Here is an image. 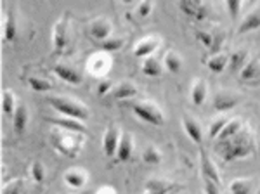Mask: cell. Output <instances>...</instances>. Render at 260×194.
Masks as SVG:
<instances>
[{"label":"cell","mask_w":260,"mask_h":194,"mask_svg":"<svg viewBox=\"0 0 260 194\" xmlns=\"http://www.w3.org/2000/svg\"><path fill=\"white\" fill-rule=\"evenodd\" d=\"M240 77L241 80H255L257 77H260V61L258 59H251L245 64V68L240 71Z\"/></svg>","instance_id":"obj_20"},{"label":"cell","mask_w":260,"mask_h":194,"mask_svg":"<svg viewBox=\"0 0 260 194\" xmlns=\"http://www.w3.org/2000/svg\"><path fill=\"white\" fill-rule=\"evenodd\" d=\"M251 191V184L248 180H234L233 184H231V192L233 194H250Z\"/></svg>","instance_id":"obj_31"},{"label":"cell","mask_w":260,"mask_h":194,"mask_svg":"<svg viewBox=\"0 0 260 194\" xmlns=\"http://www.w3.org/2000/svg\"><path fill=\"white\" fill-rule=\"evenodd\" d=\"M151 9H153V4H151V2H142L139 6V16L146 18V16L151 12Z\"/></svg>","instance_id":"obj_40"},{"label":"cell","mask_w":260,"mask_h":194,"mask_svg":"<svg viewBox=\"0 0 260 194\" xmlns=\"http://www.w3.org/2000/svg\"><path fill=\"white\" fill-rule=\"evenodd\" d=\"M172 189H175V185H172V187H165V189H158V191H148V194H169Z\"/></svg>","instance_id":"obj_42"},{"label":"cell","mask_w":260,"mask_h":194,"mask_svg":"<svg viewBox=\"0 0 260 194\" xmlns=\"http://www.w3.org/2000/svg\"><path fill=\"white\" fill-rule=\"evenodd\" d=\"M179 9L184 12V14H187L189 18H194V19H205L208 16V9L205 4L201 2H196V0H182V2H179Z\"/></svg>","instance_id":"obj_5"},{"label":"cell","mask_w":260,"mask_h":194,"mask_svg":"<svg viewBox=\"0 0 260 194\" xmlns=\"http://www.w3.org/2000/svg\"><path fill=\"white\" fill-rule=\"evenodd\" d=\"M49 104L66 118H73V120H80V121L89 118V111H87L85 106L73 103V101L66 99V97H49Z\"/></svg>","instance_id":"obj_2"},{"label":"cell","mask_w":260,"mask_h":194,"mask_svg":"<svg viewBox=\"0 0 260 194\" xmlns=\"http://www.w3.org/2000/svg\"><path fill=\"white\" fill-rule=\"evenodd\" d=\"M161 71L163 66L156 57H146V61L142 62V73L146 77H160Z\"/></svg>","instance_id":"obj_19"},{"label":"cell","mask_w":260,"mask_h":194,"mask_svg":"<svg viewBox=\"0 0 260 194\" xmlns=\"http://www.w3.org/2000/svg\"><path fill=\"white\" fill-rule=\"evenodd\" d=\"M217 153L224 161H234V159L246 158L253 151V141H251V134L248 130H240L234 137L228 141H219L215 146Z\"/></svg>","instance_id":"obj_1"},{"label":"cell","mask_w":260,"mask_h":194,"mask_svg":"<svg viewBox=\"0 0 260 194\" xmlns=\"http://www.w3.org/2000/svg\"><path fill=\"white\" fill-rule=\"evenodd\" d=\"M246 57H248V52H246L245 49H240V50H234L233 54L229 56V70L233 71V73H236V71H241L245 68L246 64Z\"/></svg>","instance_id":"obj_15"},{"label":"cell","mask_w":260,"mask_h":194,"mask_svg":"<svg viewBox=\"0 0 260 194\" xmlns=\"http://www.w3.org/2000/svg\"><path fill=\"white\" fill-rule=\"evenodd\" d=\"M14 106V94H12L11 90H4L2 94V111L6 116H14V111H16Z\"/></svg>","instance_id":"obj_26"},{"label":"cell","mask_w":260,"mask_h":194,"mask_svg":"<svg viewBox=\"0 0 260 194\" xmlns=\"http://www.w3.org/2000/svg\"><path fill=\"white\" fill-rule=\"evenodd\" d=\"M196 39H198L203 45H207V47H212L213 35H210L208 31H196Z\"/></svg>","instance_id":"obj_38"},{"label":"cell","mask_w":260,"mask_h":194,"mask_svg":"<svg viewBox=\"0 0 260 194\" xmlns=\"http://www.w3.org/2000/svg\"><path fill=\"white\" fill-rule=\"evenodd\" d=\"M191 99L196 106H201L207 99V83L203 80H198V82L192 85V90H191Z\"/></svg>","instance_id":"obj_22"},{"label":"cell","mask_w":260,"mask_h":194,"mask_svg":"<svg viewBox=\"0 0 260 194\" xmlns=\"http://www.w3.org/2000/svg\"><path fill=\"white\" fill-rule=\"evenodd\" d=\"M222 42H224V35L222 33H215L213 35V40H212V47H210V50H212V54H219V50H220V47H222Z\"/></svg>","instance_id":"obj_37"},{"label":"cell","mask_w":260,"mask_h":194,"mask_svg":"<svg viewBox=\"0 0 260 194\" xmlns=\"http://www.w3.org/2000/svg\"><path fill=\"white\" fill-rule=\"evenodd\" d=\"M205 192H207V194H220L219 184H213V182H208V180H205Z\"/></svg>","instance_id":"obj_39"},{"label":"cell","mask_w":260,"mask_h":194,"mask_svg":"<svg viewBox=\"0 0 260 194\" xmlns=\"http://www.w3.org/2000/svg\"><path fill=\"white\" fill-rule=\"evenodd\" d=\"M132 154V137L128 134H123L120 137V144H118V149H116V159L118 161H127Z\"/></svg>","instance_id":"obj_17"},{"label":"cell","mask_w":260,"mask_h":194,"mask_svg":"<svg viewBox=\"0 0 260 194\" xmlns=\"http://www.w3.org/2000/svg\"><path fill=\"white\" fill-rule=\"evenodd\" d=\"M182 125H184V130H186V134L192 139V142H196V144H201V141H203V130H201V126L196 123V120H192L191 116H184Z\"/></svg>","instance_id":"obj_11"},{"label":"cell","mask_w":260,"mask_h":194,"mask_svg":"<svg viewBox=\"0 0 260 194\" xmlns=\"http://www.w3.org/2000/svg\"><path fill=\"white\" fill-rule=\"evenodd\" d=\"M260 28V9L258 11H251L245 19L241 21L240 28H238V33H248V31H255V29Z\"/></svg>","instance_id":"obj_13"},{"label":"cell","mask_w":260,"mask_h":194,"mask_svg":"<svg viewBox=\"0 0 260 194\" xmlns=\"http://www.w3.org/2000/svg\"><path fill=\"white\" fill-rule=\"evenodd\" d=\"M64 180L70 187H75V189L83 187V185H85V174H82V172H78V170H70L64 174Z\"/></svg>","instance_id":"obj_23"},{"label":"cell","mask_w":260,"mask_h":194,"mask_svg":"<svg viewBox=\"0 0 260 194\" xmlns=\"http://www.w3.org/2000/svg\"><path fill=\"white\" fill-rule=\"evenodd\" d=\"M66 28H68V21H66V18H62L61 21H57L52 29V42L57 52H61L66 47Z\"/></svg>","instance_id":"obj_9"},{"label":"cell","mask_w":260,"mask_h":194,"mask_svg":"<svg viewBox=\"0 0 260 194\" xmlns=\"http://www.w3.org/2000/svg\"><path fill=\"white\" fill-rule=\"evenodd\" d=\"M137 95V88L132 85V83H120L118 87L115 88V92H113V97L115 99H128V97H134Z\"/></svg>","instance_id":"obj_24"},{"label":"cell","mask_w":260,"mask_h":194,"mask_svg":"<svg viewBox=\"0 0 260 194\" xmlns=\"http://www.w3.org/2000/svg\"><path fill=\"white\" fill-rule=\"evenodd\" d=\"M50 137H52L54 147H56L61 154L70 156V158L77 156L78 149H80V146H82L78 139H73V137L66 136V134H62V132H54Z\"/></svg>","instance_id":"obj_3"},{"label":"cell","mask_w":260,"mask_h":194,"mask_svg":"<svg viewBox=\"0 0 260 194\" xmlns=\"http://www.w3.org/2000/svg\"><path fill=\"white\" fill-rule=\"evenodd\" d=\"M257 194H260V191H258V192H257Z\"/></svg>","instance_id":"obj_43"},{"label":"cell","mask_w":260,"mask_h":194,"mask_svg":"<svg viewBox=\"0 0 260 194\" xmlns=\"http://www.w3.org/2000/svg\"><path fill=\"white\" fill-rule=\"evenodd\" d=\"M12 125H14V130L18 134H23L24 128L28 125V109L24 104H19L14 111V116H12Z\"/></svg>","instance_id":"obj_14"},{"label":"cell","mask_w":260,"mask_h":194,"mask_svg":"<svg viewBox=\"0 0 260 194\" xmlns=\"http://www.w3.org/2000/svg\"><path fill=\"white\" fill-rule=\"evenodd\" d=\"M16 31H18V24H16V16L14 12L9 11L4 21V40L12 42L16 39Z\"/></svg>","instance_id":"obj_18"},{"label":"cell","mask_w":260,"mask_h":194,"mask_svg":"<svg viewBox=\"0 0 260 194\" xmlns=\"http://www.w3.org/2000/svg\"><path fill=\"white\" fill-rule=\"evenodd\" d=\"M118 144H120V132L115 125H111L110 128L106 130L104 134V139H103V147H104V153L108 156H115L116 154V149H118Z\"/></svg>","instance_id":"obj_7"},{"label":"cell","mask_w":260,"mask_h":194,"mask_svg":"<svg viewBox=\"0 0 260 194\" xmlns=\"http://www.w3.org/2000/svg\"><path fill=\"white\" fill-rule=\"evenodd\" d=\"M225 7H228V11H229V16L234 19L238 14H240L241 2H238V0H228V2H225Z\"/></svg>","instance_id":"obj_36"},{"label":"cell","mask_w":260,"mask_h":194,"mask_svg":"<svg viewBox=\"0 0 260 194\" xmlns=\"http://www.w3.org/2000/svg\"><path fill=\"white\" fill-rule=\"evenodd\" d=\"M132 109L142 121H146V123L160 126V125H163V121H165V118H163V115L160 113V109L149 103H136V104H132Z\"/></svg>","instance_id":"obj_4"},{"label":"cell","mask_w":260,"mask_h":194,"mask_svg":"<svg viewBox=\"0 0 260 194\" xmlns=\"http://www.w3.org/2000/svg\"><path fill=\"white\" fill-rule=\"evenodd\" d=\"M142 159H144L146 163H149V165H158V163L161 161V154L158 153L156 147L149 146V147H146V151L142 153Z\"/></svg>","instance_id":"obj_29"},{"label":"cell","mask_w":260,"mask_h":194,"mask_svg":"<svg viewBox=\"0 0 260 194\" xmlns=\"http://www.w3.org/2000/svg\"><path fill=\"white\" fill-rule=\"evenodd\" d=\"M54 73H56L61 80H64L66 83H71V85H78V83H82L80 73H78V71H75V70H71L70 66L56 64V66H54Z\"/></svg>","instance_id":"obj_10"},{"label":"cell","mask_w":260,"mask_h":194,"mask_svg":"<svg viewBox=\"0 0 260 194\" xmlns=\"http://www.w3.org/2000/svg\"><path fill=\"white\" fill-rule=\"evenodd\" d=\"M156 47H158L156 39H146L136 47V56L137 57H151L154 50H156Z\"/></svg>","instance_id":"obj_21"},{"label":"cell","mask_w":260,"mask_h":194,"mask_svg":"<svg viewBox=\"0 0 260 194\" xmlns=\"http://www.w3.org/2000/svg\"><path fill=\"white\" fill-rule=\"evenodd\" d=\"M110 87H111V83H110V82H103V83H101V85H99L98 92H99L101 95H103V94H106V92L110 90Z\"/></svg>","instance_id":"obj_41"},{"label":"cell","mask_w":260,"mask_h":194,"mask_svg":"<svg viewBox=\"0 0 260 194\" xmlns=\"http://www.w3.org/2000/svg\"><path fill=\"white\" fill-rule=\"evenodd\" d=\"M90 33H92V37L98 40H108V37H110V33H111V24L104 19H98L92 23Z\"/></svg>","instance_id":"obj_16"},{"label":"cell","mask_w":260,"mask_h":194,"mask_svg":"<svg viewBox=\"0 0 260 194\" xmlns=\"http://www.w3.org/2000/svg\"><path fill=\"white\" fill-rule=\"evenodd\" d=\"M165 68L170 71V73H179L180 68H182V61H180L179 54L175 52H169L165 57Z\"/></svg>","instance_id":"obj_28"},{"label":"cell","mask_w":260,"mask_h":194,"mask_svg":"<svg viewBox=\"0 0 260 194\" xmlns=\"http://www.w3.org/2000/svg\"><path fill=\"white\" fill-rule=\"evenodd\" d=\"M228 62H229V56H224V54H217V56H213L210 61L207 62V64H208V68L213 71V73H220V71L225 70Z\"/></svg>","instance_id":"obj_27"},{"label":"cell","mask_w":260,"mask_h":194,"mask_svg":"<svg viewBox=\"0 0 260 194\" xmlns=\"http://www.w3.org/2000/svg\"><path fill=\"white\" fill-rule=\"evenodd\" d=\"M241 130V121L240 120H229L228 125L224 126V130L220 132L219 141H228V139L234 137Z\"/></svg>","instance_id":"obj_25"},{"label":"cell","mask_w":260,"mask_h":194,"mask_svg":"<svg viewBox=\"0 0 260 194\" xmlns=\"http://www.w3.org/2000/svg\"><path fill=\"white\" fill-rule=\"evenodd\" d=\"M121 45H123V40L121 39H108L101 44V47H103V50H106V52H115V50L121 49Z\"/></svg>","instance_id":"obj_35"},{"label":"cell","mask_w":260,"mask_h":194,"mask_svg":"<svg viewBox=\"0 0 260 194\" xmlns=\"http://www.w3.org/2000/svg\"><path fill=\"white\" fill-rule=\"evenodd\" d=\"M50 123L61 126L62 130L68 132H77V134H85V125H82L80 120H73V118H59V120H49Z\"/></svg>","instance_id":"obj_12"},{"label":"cell","mask_w":260,"mask_h":194,"mask_svg":"<svg viewBox=\"0 0 260 194\" xmlns=\"http://www.w3.org/2000/svg\"><path fill=\"white\" fill-rule=\"evenodd\" d=\"M31 177L37 184H42L45 180V168L40 161H35L31 165Z\"/></svg>","instance_id":"obj_32"},{"label":"cell","mask_w":260,"mask_h":194,"mask_svg":"<svg viewBox=\"0 0 260 194\" xmlns=\"http://www.w3.org/2000/svg\"><path fill=\"white\" fill-rule=\"evenodd\" d=\"M21 187H23V180H21V179H14V180H11L9 184L4 185L2 194H19Z\"/></svg>","instance_id":"obj_34"},{"label":"cell","mask_w":260,"mask_h":194,"mask_svg":"<svg viewBox=\"0 0 260 194\" xmlns=\"http://www.w3.org/2000/svg\"><path fill=\"white\" fill-rule=\"evenodd\" d=\"M200 163H201V175H203V179L213 184H220L219 172H217V168L213 165V161L210 159L207 151H201L200 153Z\"/></svg>","instance_id":"obj_6"},{"label":"cell","mask_w":260,"mask_h":194,"mask_svg":"<svg viewBox=\"0 0 260 194\" xmlns=\"http://www.w3.org/2000/svg\"><path fill=\"white\" fill-rule=\"evenodd\" d=\"M28 83H30V87L33 88V90H37V92H47V90L52 88V83H49L47 80L37 78V77L28 78Z\"/></svg>","instance_id":"obj_30"},{"label":"cell","mask_w":260,"mask_h":194,"mask_svg":"<svg viewBox=\"0 0 260 194\" xmlns=\"http://www.w3.org/2000/svg\"><path fill=\"white\" fill-rule=\"evenodd\" d=\"M238 103H240V97L229 94V92H219L213 97V108L217 111H229V109L236 108Z\"/></svg>","instance_id":"obj_8"},{"label":"cell","mask_w":260,"mask_h":194,"mask_svg":"<svg viewBox=\"0 0 260 194\" xmlns=\"http://www.w3.org/2000/svg\"><path fill=\"white\" fill-rule=\"evenodd\" d=\"M228 121H229L228 118H219V120L213 121V123L210 125V132H208V134H210V137H212V139L219 137V136H220V132L224 130V126L228 125Z\"/></svg>","instance_id":"obj_33"}]
</instances>
